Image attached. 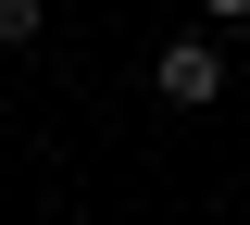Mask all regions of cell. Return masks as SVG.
<instances>
[{"instance_id": "7a4b0ae2", "label": "cell", "mask_w": 250, "mask_h": 225, "mask_svg": "<svg viewBox=\"0 0 250 225\" xmlns=\"http://www.w3.org/2000/svg\"><path fill=\"white\" fill-rule=\"evenodd\" d=\"M38 25H50V0H0V50H25Z\"/></svg>"}, {"instance_id": "6da1fadb", "label": "cell", "mask_w": 250, "mask_h": 225, "mask_svg": "<svg viewBox=\"0 0 250 225\" xmlns=\"http://www.w3.org/2000/svg\"><path fill=\"white\" fill-rule=\"evenodd\" d=\"M150 88L175 100V113H200V100H225V50L213 38H163L150 50Z\"/></svg>"}, {"instance_id": "3957f363", "label": "cell", "mask_w": 250, "mask_h": 225, "mask_svg": "<svg viewBox=\"0 0 250 225\" xmlns=\"http://www.w3.org/2000/svg\"><path fill=\"white\" fill-rule=\"evenodd\" d=\"M200 13H225V25H238V13H250V0H200Z\"/></svg>"}]
</instances>
